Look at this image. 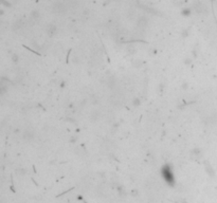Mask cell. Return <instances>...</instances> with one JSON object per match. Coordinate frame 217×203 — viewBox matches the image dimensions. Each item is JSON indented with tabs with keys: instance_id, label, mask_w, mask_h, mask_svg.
I'll list each match as a JSON object with an SVG mask.
<instances>
[{
	"instance_id": "cell-1",
	"label": "cell",
	"mask_w": 217,
	"mask_h": 203,
	"mask_svg": "<svg viewBox=\"0 0 217 203\" xmlns=\"http://www.w3.org/2000/svg\"><path fill=\"white\" fill-rule=\"evenodd\" d=\"M53 10H54V12H56V13H59V14H62L63 12L66 11V5L63 3V2H57V3L54 5Z\"/></svg>"
},
{
	"instance_id": "cell-2",
	"label": "cell",
	"mask_w": 217,
	"mask_h": 203,
	"mask_svg": "<svg viewBox=\"0 0 217 203\" xmlns=\"http://www.w3.org/2000/svg\"><path fill=\"white\" fill-rule=\"evenodd\" d=\"M204 10H206V7H204V4L200 3V2H198V3L195 4V11L196 12H198V13H201V12H203Z\"/></svg>"
},
{
	"instance_id": "cell-3",
	"label": "cell",
	"mask_w": 217,
	"mask_h": 203,
	"mask_svg": "<svg viewBox=\"0 0 217 203\" xmlns=\"http://www.w3.org/2000/svg\"><path fill=\"white\" fill-rule=\"evenodd\" d=\"M146 23H147V20L144 19V18H141L140 20H139V22H138V25H140V27H145Z\"/></svg>"
}]
</instances>
